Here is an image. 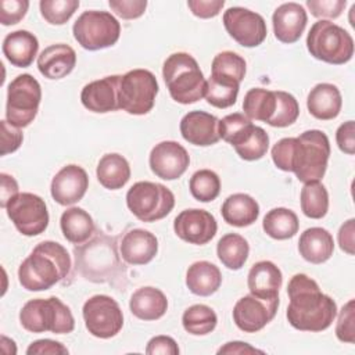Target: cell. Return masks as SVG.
Segmentation results:
<instances>
[{
    "instance_id": "50",
    "label": "cell",
    "mask_w": 355,
    "mask_h": 355,
    "mask_svg": "<svg viewBox=\"0 0 355 355\" xmlns=\"http://www.w3.org/2000/svg\"><path fill=\"white\" fill-rule=\"evenodd\" d=\"M225 6V0H189L187 7L190 11L202 19L216 17Z\"/></svg>"
},
{
    "instance_id": "30",
    "label": "cell",
    "mask_w": 355,
    "mask_h": 355,
    "mask_svg": "<svg viewBox=\"0 0 355 355\" xmlns=\"http://www.w3.org/2000/svg\"><path fill=\"white\" fill-rule=\"evenodd\" d=\"M220 212L227 225L245 227L258 219L259 205L251 196L245 193H234L223 201Z\"/></svg>"
},
{
    "instance_id": "52",
    "label": "cell",
    "mask_w": 355,
    "mask_h": 355,
    "mask_svg": "<svg viewBox=\"0 0 355 355\" xmlns=\"http://www.w3.org/2000/svg\"><path fill=\"white\" fill-rule=\"evenodd\" d=\"M146 354L148 355H178L179 347L176 341L169 336H155L148 340L146 347Z\"/></svg>"
},
{
    "instance_id": "38",
    "label": "cell",
    "mask_w": 355,
    "mask_h": 355,
    "mask_svg": "<svg viewBox=\"0 0 355 355\" xmlns=\"http://www.w3.org/2000/svg\"><path fill=\"white\" fill-rule=\"evenodd\" d=\"M300 202L305 216L322 219L329 211V193L320 182H308L301 189Z\"/></svg>"
},
{
    "instance_id": "35",
    "label": "cell",
    "mask_w": 355,
    "mask_h": 355,
    "mask_svg": "<svg viewBox=\"0 0 355 355\" xmlns=\"http://www.w3.org/2000/svg\"><path fill=\"white\" fill-rule=\"evenodd\" d=\"M250 254L248 241L237 233L222 236L216 244V255L223 266L232 270H239L244 266Z\"/></svg>"
},
{
    "instance_id": "53",
    "label": "cell",
    "mask_w": 355,
    "mask_h": 355,
    "mask_svg": "<svg viewBox=\"0 0 355 355\" xmlns=\"http://www.w3.org/2000/svg\"><path fill=\"white\" fill-rule=\"evenodd\" d=\"M26 354L28 355H64V354H68V348L58 341L43 338V340H36L31 343L29 347L26 348Z\"/></svg>"
},
{
    "instance_id": "40",
    "label": "cell",
    "mask_w": 355,
    "mask_h": 355,
    "mask_svg": "<svg viewBox=\"0 0 355 355\" xmlns=\"http://www.w3.org/2000/svg\"><path fill=\"white\" fill-rule=\"evenodd\" d=\"M189 189L197 201L209 202L220 193V179L211 169H200L191 175Z\"/></svg>"
},
{
    "instance_id": "24",
    "label": "cell",
    "mask_w": 355,
    "mask_h": 355,
    "mask_svg": "<svg viewBox=\"0 0 355 355\" xmlns=\"http://www.w3.org/2000/svg\"><path fill=\"white\" fill-rule=\"evenodd\" d=\"M282 270L270 261H259L254 263L247 276V286L250 294L263 300L279 298V290L282 287Z\"/></svg>"
},
{
    "instance_id": "42",
    "label": "cell",
    "mask_w": 355,
    "mask_h": 355,
    "mask_svg": "<svg viewBox=\"0 0 355 355\" xmlns=\"http://www.w3.org/2000/svg\"><path fill=\"white\" fill-rule=\"evenodd\" d=\"M42 17L50 25H64L79 7V0H42L39 3Z\"/></svg>"
},
{
    "instance_id": "28",
    "label": "cell",
    "mask_w": 355,
    "mask_h": 355,
    "mask_svg": "<svg viewBox=\"0 0 355 355\" xmlns=\"http://www.w3.org/2000/svg\"><path fill=\"white\" fill-rule=\"evenodd\" d=\"M129 309L132 315L140 320H157L165 315L168 300L159 288L146 286L137 288L132 294Z\"/></svg>"
},
{
    "instance_id": "11",
    "label": "cell",
    "mask_w": 355,
    "mask_h": 355,
    "mask_svg": "<svg viewBox=\"0 0 355 355\" xmlns=\"http://www.w3.org/2000/svg\"><path fill=\"white\" fill-rule=\"evenodd\" d=\"M42 100L40 83L29 73L18 75L7 89L6 118L17 128H26L37 115Z\"/></svg>"
},
{
    "instance_id": "37",
    "label": "cell",
    "mask_w": 355,
    "mask_h": 355,
    "mask_svg": "<svg viewBox=\"0 0 355 355\" xmlns=\"http://www.w3.org/2000/svg\"><path fill=\"white\" fill-rule=\"evenodd\" d=\"M232 146L241 159L257 161L266 154L269 148V136L261 126L251 123Z\"/></svg>"
},
{
    "instance_id": "5",
    "label": "cell",
    "mask_w": 355,
    "mask_h": 355,
    "mask_svg": "<svg viewBox=\"0 0 355 355\" xmlns=\"http://www.w3.org/2000/svg\"><path fill=\"white\" fill-rule=\"evenodd\" d=\"M171 97L179 104H193L204 97L207 80L197 60L189 53H173L162 67Z\"/></svg>"
},
{
    "instance_id": "55",
    "label": "cell",
    "mask_w": 355,
    "mask_h": 355,
    "mask_svg": "<svg viewBox=\"0 0 355 355\" xmlns=\"http://www.w3.org/2000/svg\"><path fill=\"white\" fill-rule=\"evenodd\" d=\"M0 180H1V184H0V207L6 208L7 202L14 196H17L19 193L18 191V183L11 175H7V173H0Z\"/></svg>"
},
{
    "instance_id": "21",
    "label": "cell",
    "mask_w": 355,
    "mask_h": 355,
    "mask_svg": "<svg viewBox=\"0 0 355 355\" xmlns=\"http://www.w3.org/2000/svg\"><path fill=\"white\" fill-rule=\"evenodd\" d=\"M306 22L308 15L305 8L294 1L280 4L272 15L275 37L287 44L295 43L301 37Z\"/></svg>"
},
{
    "instance_id": "10",
    "label": "cell",
    "mask_w": 355,
    "mask_h": 355,
    "mask_svg": "<svg viewBox=\"0 0 355 355\" xmlns=\"http://www.w3.org/2000/svg\"><path fill=\"white\" fill-rule=\"evenodd\" d=\"M155 75L143 68H136L121 75L119 80V110L130 115L148 114L158 94Z\"/></svg>"
},
{
    "instance_id": "9",
    "label": "cell",
    "mask_w": 355,
    "mask_h": 355,
    "mask_svg": "<svg viewBox=\"0 0 355 355\" xmlns=\"http://www.w3.org/2000/svg\"><path fill=\"white\" fill-rule=\"evenodd\" d=\"M126 205L139 220L155 222L173 209L175 196L166 186L144 180L128 190Z\"/></svg>"
},
{
    "instance_id": "26",
    "label": "cell",
    "mask_w": 355,
    "mask_h": 355,
    "mask_svg": "<svg viewBox=\"0 0 355 355\" xmlns=\"http://www.w3.org/2000/svg\"><path fill=\"white\" fill-rule=\"evenodd\" d=\"M3 54L11 62V65L18 68L29 67L39 50L37 37L25 29L14 31L8 33L1 46Z\"/></svg>"
},
{
    "instance_id": "27",
    "label": "cell",
    "mask_w": 355,
    "mask_h": 355,
    "mask_svg": "<svg viewBox=\"0 0 355 355\" xmlns=\"http://www.w3.org/2000/svg\"><path fill=\"white\" fill-rule=\"evenodd\" d=\"M300 255L311 263L319 265L330 259L334 251V240L329 230L323 227H309L304 230L298 240Z\"/></svg>"
},
{
    "instance_id": "47",
    "label": "cell",
    "mask_w": 355,
    "mask_h": 355,
    "mask_svg": "<svg viewBox=\"0 0 355 355\" xmlns=\"http://www.w3.org/2000/svg\"><path fill=\"white\" fill-rule=\"evenodd\" d=\"M28 0H1L0 1V22L4 26L18 24L28 12Z\"/></svg>"
},
{
    "instance_id": "51",
    "label": "cell",
    "mask_w": 355,
    "mask_h": 355,
    "mask_svg": "<svg viewBox=\"0 0 355 355\" xmlns=\"http://www.w3.org/2000/svg\"><path fill=\"white\" fill-rule=\"evenodd\" d=\"M336 141L338 148L348 154L354 155L355 153V122L347 121L341 123L336 132Z\"/></svg>"
},
{
    "instance_id": "15",
    "label": "cell",
    "mask_w": 355,
    "mask_h": 355,
    "mask_svg": "<svg viewBox=\"0 0 355 355\" xmlns=\"http://www.w3.org/2000/svg\"><path fill=\"white\" fill-rule=\"evenodd\" d=\"M277 308L279 298L263 300L248 294L236 302L233 308V322L244 333H257L276 316Z\"/></svg>"
},
{
    "instance_id": "8",
    "label": "cell",
    "mask_w": 355,
    "mask_h": 355,
    "mask_svg": "<svg viewBox=\"0 0 355 355\" xmlns=\"http://www.w3.org/2000/svg\"><path fill=\"white\" fill-rule=\"evenodd\" d=\"M75 40L86 50L96 51L114 46L121 35V24L108 11H83L73 22Z\"/></svg>"
},
{
    "instance_id": "3",
    "label": "cell",
    "mask_w": 355,
    "mask_h": 355,
    "mask_svg": "<svg viewBox=\"0 0 355 355\" xmlns=\"http://www.w3.org/2000/svg\"><path fill=\"white\" fill-rule=\"evenodd\" d=\"M71 269L68 251L57 241L39 243L18 268L19 284L28 291H44L61 282Z\"/></svg>"
},
{
    "instance_id": "39",
    "label": "cell",
    "mask_w": 355,
    "mask_h": 355,
    "mask_svg": "<svg viewBox=\"0 0 355 355\" xmlns=\"http://www.w3.org/2000/svg\"><path fill=\"white\" fill-rule=\"evenodd\" d=\"M218 316L215 311L204 304L189 306L182 315L183 329L193 336H205L215 330Z\"/></svg>"
},
{
    "instance_id": "14",
    "label": "cell",
    "mask_w": 355,
    "mask_h": 355,
    "mask_svg": "<svg viewBox=\"0 0 355 355\" xmlns=\"http://www.w3.org/2000/svg\"><path fill=\"white\" fill-rule=\"evenodd\" d=\"M223 25L233 40L243 47H257L266 39L263 17L244 7H230L223 12Z\"/></svg>"
},
{
    "instance_id": "7",
    "label": "cell",
    "mask_w": 355,
    "mask_h": 355,
    "mask_svg": "<svg viewBox=\"0 0 355 355\" xmlns=\"http://www.w3.org/2000/svg\"><path fill=\"white\" fill-rule=\"evenodd\" d=\"M306 49L319 61L341 65L354 55V39L340 25L327 19H319L308 32Z\"/></svg>"
},
{
    "instance_id": "4",
    "label": "cell",
    "mask_w": 355,
    "mask_h": 355,
    "mask_svg": "<svg viewBox=\"0 0 355 355\" xmlns=\"http://www.w3.org/2000/svg\"><path fill=\"white\" fill-rule=\"evenodd\" d=\"M73 254L76 272L94 283L111 282L123 266L116 251V240L101 232L87 243L78 244Z\"/></svg>"
},
{
    "instance_id": "17",
    "label": "cell",
    "mask_w": 355,
    "mask_h": 355,
    "mask_svg": "<svg viewBox=\"0 0 355 355\" xmlns=\"http://www.w3.org/2000/svg\"><path fill=\"white\" fill-rule=\"evenodd\" d=\"M173 230L179 239L186 243L204 245L209 243L218 230L215 216L198 208L183 209L173 220Z\"/></svg>"
},
{
    "instance_id": "54",
    "label": "cell",
    "mask_w": 355,
    "mask_h": 355,
    "mask_svg": "<svg viewBox=\"0 0 355 355\" xmlns=\"http://www.w3.org/2000/svg\"><path fill=\"white\" fill-rule=\"evenodd\" d=\"M340 248L348 255L355 254V219L351 218L340 226L338 230Z\"/></svg>"
},
{
    "instance_id": "46",
    "label": "cell",
    "mask_w": 355,
    "mask_h": 355,
    "mask_svg": "<svg viewBox=\"0 0 355 355\" xmlns=\"http://www.w3.org/2000/svg\"><path fill=\"white\" fill-rule=\"evenodd\" d=\"M345 4V0H306V7L311 14L327 21L338 18L344 11Z\"/></svg>"
},
{
    "instance_id": "2",
    "label": "cell",
    "mask_w": 355,
    "mask_h": 355,
    "mask_svg": "<svg viewBox=\"0 0 355 355\" xmlns=\"http://www.w3.org/2000/svg\"><path fill=\"white\" fill-rule=\"evenodd\" d=\"M290 298L287 306L288 323L301 331H323L337 316L334 300L323 294L319 284L305 273L294 275L287 284Z\"/></svg>"
},
{
    "instance_id": "25",
    "label": "cell",
    "mask_w": 355,
    "mask_h": 355,
    "mask_svg": "<svg viewBox=\"0 0 355 355\" xmlns=\"http://www.w3.org/2000/svg\"><path fill=\"white\" fill-rule=\"evenodd\" d=\"M341 105V93L333 83H318L311 89L306 97L309 114L320 121H330L338 116Z\"/></svg>"
},
{
    "instance_id": "13",
    "label": "cell",
    "mask_w": 355,
    "mask_h": 355,
    "mask_svg": "<svg viewBox=\"0 0 355 355\" xmlns=\"http://www.w3.org/2000/svg\"><path fill=\"white\" fill-rule=\"evenodd\" d=\"M17 230L28 237L43 233L49 226V211L44 200L33 193H18L6 207Z\"/></svg>"
},
{
    "instance_id": "44",
    "label": "cell",
    "mask_w": 355,
    "mask_h": 355,
    "mask_svg": "<svg viewBox=\"0 0 355 355\" xmlns=\"http://www.w3.org/2000/svg\"><path fill=\"white\" fill-rule=\"evenodd\" d=\"M336 336L340 341L354 344L355 343V301L349 300L343 305L337 324H336Z\"/></svg>"
},
{
    "instance_id": "22",
    "label": "cell",
    "mask_w": 355,
    "mask_h": 355,
    "mask_svg": "<svg viewBox=\"0 0 355 355\" xmlns=\"http://www.w3.org/2000/svg\"><path fill=\"white\" fill-rule=\"evenodd\" d=\"M122 259L129 265H146L158 252L157 237L144 229H132L125 233L119 245Z\"/></svg>"
},
{
    "instance_id": "31",
    "label": "cell",
    "mask_w": 355,
    "mask_h": 355,
    "mask_svg": "<svg viewBox=\"0 0 355 355\" xmlns=\"http://www.w3.org/2000/svg\"><path fill=\"white\" fill-rule=\"evenodd\" d=\"M97 180L108 190L122 189L130 179V166L128 159L118 153L103 155L96 168Z\"/></svg>"
},
{
    "instance_id": "12",
    "label": "cell",
    "mask_w": 355,
    "mask_h": 355,
    "mask_svg": "<svg viewBox=\"0 0 355 355\" xmlns=\"http://www.w3.org/2000/svg\"><path fill=\"white\" fill-rule=\"evenodd\" d=\"M82 315L87 331L97 338H111L123 326V313L119 304L105 294H96L86 300Z\"/></svg>"
},
{
    "instance_id": "43",
    "label": "cell",
    "mask_w": 355,
    "mask_h": 355,
    "mask_svg": "<svg viewBox=\"0 0 355 355\" xmlns=\"http://www.w3.org/2000/svg\"><path fill=\"white\" fill-rule=\"evenodd\" d=\"M276 96L277 105L269 125L273 128H286L293 125L300 115V105L297 98L283 90H276Z\"/></svg>"
},
{
    "instance_id": "41",
    "label": "cell",
    "mask_w": 355,
    "mask_h": 355,
    "mask_svg": "<svg viewBox=\"0 0 355 355\" xmlns=\"http://www.w3.org/2000/svg\"><path fill=\"white\" fill-rule=\"evenodd\" d=\"M245 69H247L245 60L234 51L218 53L214 57L212 65H211V73L233 78L240 83L245 76Z\"/></svg>"
},
{
    "instance_id": "1",
    "label": "cell",
    "mask_w": 355,
    "mask_h": 355,
    "mask_svg": "<svg viewBox=\"0 0 355 355\" xmlns=\"http://www.w3.org/2000/svg\"><path fill=\"white\" fill-rule=\"evenodd\" d=\"M270 155L276 168L295 173L300 182H319L327 169L330 141L324 132L311 129L298 137L280 139L272 147Z\"/></svg>"
},
{
    "instance_id": "16",
    "label": "cell",
    "mask_w": 355,
    "mask_h": 355,
    "mask_svg": "<svg viewBox=\"0 0 355 355\" xmlns=\"http://www.w3.org/2000/svg\"><path fill=\"white\" fill-rule=\"evenodd\" d=\"M148 164L155 176L164 180H175L187 171L190 155L178 141L165 140L153 147Z\"/></svg>"
},
{
    "instance_id": "19",
    "label": "cell",
    "mask_w": 355,
    "mask_h": 355,
    "mask_svg": "<svg viewBox=\"0 0 355 355\" xmlns=\"http://www.w3.org/2000/svg\"><path fill=\"white\" fill-rule=\"evenodd\" d=\"M119 80L121 75H111L85 85L80 93L83 107L97 114L119 110Z\"/></svg>"
},
{
    "instance_id": "29",
    "label": "cell",
    "mask_w": 355,
    "mask_h": 355,
    "mask_svg": "<svg viewBox=\"0 0 355 355\" xmlns=\"http://www.w3.org/2000/svg\"><path fill=\"white\" fill-rule=\"evenodd\" d=\"M220 284L222 273L209 261H197L186 272V286L196 295L209 297L218 291Z\"/></svg>"
},
{
    "instance_id": "36",
    "label": "cell",
    "mask_w": 355,
    "mask_h": 355,
    "mask_svg": "<svg viewBox=\"0 0 355 355\" xmlns=\"http://www.w3.org/2000/svg\"><path fill=\"white\" fill-rule=\"evenodd\" d=\"M240 82L223 75L211 73L207 80L204 97L208 104L216 108L232 107L239 96Z\"/></svg>"
},
{
    "instance_id": "6",
    "label": "cell",
    "mask_w": 355,
    "mask_h": 355,
    "mask_svg": "<svg viewBox=\"0 0 355 355\" xmlns=\"http://www.w3.org/2000/svg\"><path fill=\"white\" fill-rule=\"evenodd\" d=\"M21 326L31 333L68 334L75 329L73 315L60 298H33L19 311Z\"/></svg>"
},
{
    "instance_id": "48",
    "label": "cell",
    "mask_w": 355,
    "mask_h": 355,
    "mask_svg": "<svg viewBox=\"0 0 355 355\" xmlns=\"http://www.w3.org/2000/svg\"><path fill=\"white\" fill-rule=\"evenodd\" d=\"M110 8L122 19H136L141 17L147 8L146 0H110Z\"/></svg>"
},
{
    "instance_id": "18",
    "label": "cell",
    "mask_w": 355,
    "mask_h": 355,
    "mask_svg": "<svg viewBox=\"0 0 355 355\" xmlns=\"http://www.w3.org/2000/svg\"><path fill=\"white\" fill-rule=\"evenodd\" d=\"M89 187L87 172L75 164L62 166L53 178L50 193L60 205H72L83 198Z\"/></svg>"
},
{
    "instance_id": "56",
    "label": "cell",
    "mask_w": 355,
    "mask_h": 355,
    "mask_svg": "<svg viewBox=\"0 0 355 355\" xmlns=\"http://www.w3.org/2000/svg\"><path fill=\"white\" fill-rule=\"evenodd\" d=\"M218 354H229V355H248V354H263V351L257 349L255 347H251L247 343L243 341H229L223 347L218 349Z\"/></svg>"
},
{
    "instance_id": "23",
    "label": "cell",
    "mask_w": 355,
    "mask_h": 355,
    "mask_svg": "<svg viewBox=\"0 0 355 355\" xmlns=\"http://www.w3.org/2000/svg\"><path fill=\"white\" fill-rule=\"evenodd\" d=\"M75 65L76 53L65 43L50 44L37 55V69L47 79H62Z\"/></svg>"
},
{
    "instance_id": "32",
    "label": "cell",
    "mask_w": 355,
    "mask_h": 355,
    "mask_svg": "<svg viewBox=\"0 0 355 355\" xmlns=\"http://www.w3.org/2000/svg\"><path fill=\"white\" fill-rule=\"evenodd\" d=\"M62 236L72 244L86 243L94 233V222L89 212L79 207H71L60 218Z\"/></svg>"
},
{
    "instance_id": "45",
    "label": "cell",
    "mask_w": 355,
    "mask_h": 355,
    "mask_svg": "<svg viewBox=\"0 0 355 355\" xmlns=\"http://www.w3.org/2000/svg\"><path fill=\"white\" fill-rule=\"evenodd\" d=\"M251 123V119L245 116L241 112H234L223 116L219 119L218 130H219V137L225 140L226 143L232 144V141Z\"/></svg>"
},
{
    "instance_id": "20",
    "label": "cell",
    "mask_w": 355,
    "mask_h": 355,
    "mask_svg": "<svg viewBox=\"0 0 355 355\" xmlns=\"http://www.w3.org/2000/svg\"><path fill=\"white\" fill-rule=\"evenodd\" d=\"M219 119L208 114L205 111H190L187 112L179 125L182 137L190 144L208 147L219 141V130H218Z\"/></svg>"
},
{
    "instance_id": "34",
    "label": "cell",
    "mask_w": 355,
    "mask_h": 355,
    "mask_svg": "<svg viewBox=\"0 0 355 355\" xmlns=\"http://www.w3.org/2000/svg\"><path fill=\"white\" fill-rule=\"evenodd\" d=\"M263 232L275 240H287L297 234L300 220L294 211L283 207L273 208L266 212L262 220Z\"/></svg>"
},
{
    "instance_id": "49",
    "label": "cell",
    "mask_w": 355,
    "mask_h": 355,
    "mask_svg": "<svg viewBox=\"0 0 355 355\" xmlns=\"http://www.w3.org/2000/svg\"><path fill=\"white\" fill-rule=\"evenodd\" d=\"M1 155H7L19 148L24 140V135L19 128L11 125L7 119L1 121Z\"/></svg>"
},
{
    "instance_id": "33",
    "label": "cell",
    "mask_w": 355,
    "mask_h": 355,
    "mask_svg": "<svg viewBox=\"0 0 355 355\" xmlns=\"http://www.w3.org/2000/svg\"><path fill=\"white\" fill-rule=\"evenodd\" d=\"M277 105L276 90H268L262 87L250 89L243 100L244 115L250 119L262 121L270 123Z\"/></svg>"
}]
</instances>
